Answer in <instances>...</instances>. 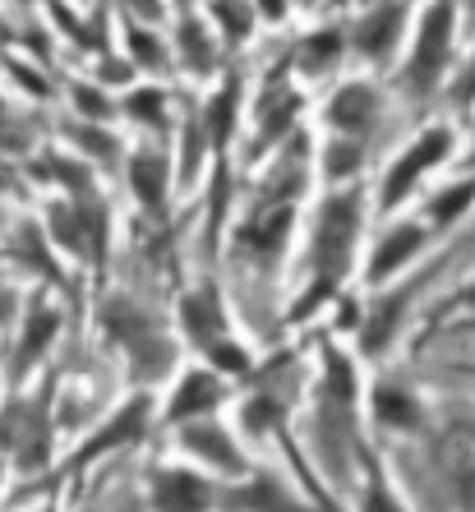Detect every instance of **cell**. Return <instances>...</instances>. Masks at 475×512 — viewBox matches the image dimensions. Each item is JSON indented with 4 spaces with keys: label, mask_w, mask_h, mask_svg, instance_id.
Masks as SVG:
<instances>
[{
    "label": "cell",
    "mask_w": 475,
    "mask_h": 512,
    "mask_svg": "<svg viewBox=\"0 0 475 512\" xmlns=\"http://www.w3.org/2000/svg\"><path fill=\"white\" fill-rule=\"evenodd\" d=\"M213 503V489L190 471H167L157 480V508L162 512H203Z\"/></svg>",
    "instance_id": "cell-4"
},
{
    "label": "cell",
    "mask_w": 475,
    "mask_h": 512,
    "mask_svg": "<svg viewBox=\"0 0 475 512\" xmlns=\"http://www.w3.org/2000/svg\"><path fill=\"white\" fill-rule=\"evenodd\" d=\"M0 42H5V24H0Z\"/></svg>",
    "instance_id": "cell-31"
},
{
    "label": "cell",
    "mask_w": 475,
    "mask_h": 512,
    "mask_svg": "<svg viewBox=\"0 0 475 512\" xmlns=\"http://www.w3.org/2000/svg\"><path fill=\"white\" fill-rule=\"evenodd\" d=\"M466 300H475V286H471V291H466Z\"/></svg>",
    "instance_id": "cell-30"
},
{
    "label": "cell",
    "mask_w": 475,
    "mask_h": 512,
    "mask_svg": "<svg viewBox=\"0 0 475 512\" xmlns=\"http://www.w3.org/2000/svg\"><path fill=\"white\" fill-rule=\"evenodd\" d=\"M443 466L452 485L462 489V499L475 503V429H452L443 439Z\"/></svg>",
    "instance_id": "cell-5"
},
{
    "label": "cell",
    "mask_w": 475,
    "mask_h": 512,
    "mask_svg": "<svg viewBox=\"0 0 475 512\" xmlns=\"http://www.w3.org/2000/svg\"><path fill=\"white\" fill-rule=\"evenodd\" d=\"M74 102H79V107H84V116H111V107H107V97L102 93H93V88H79V93H74Z\"/></svg>",
    "instance_id": "cell-25"
},
{
    "label": "cell",
    "mask_w": 475,
    "mask_h": 512,
    "mask_svg": "<svg viewBox=\"0 0 475 512\" xmlns=\"http://www.w3.org/2000/svg\"><path fill=\"white\" fill-rule=\"evenodd\" d=\"M185 443H190L199 457H208L213 466H222V471H240V453L231 448V439H226L217 425H194V429H185Z\"/></svg>",
    "instance_id": "cell-12"
},
{
    "label": "cell",
    "mask_w": 475,
    "mask_h": 512,
    "mask_svg": "<svg viewBox=\"0 0 475 512\" xmlns=\"http://www.w3.org/2000/svg\"><path fill=\"white\" fill-rule=\"evenodd\" d=\"M213 14L222 19V28L231 37H245V33H250V5H245V0H217Z\"/></svg>",
    "instance_id": "cell-20"
},
{
    "label": "cell",
    "mask_w": 475,
    "mask_h": 512,
    "mask_svg": "<svg viewBox=\"0 0 475 512\" xmlns=\"http://www.w3.org/2000/svg\"><path fill=\"white\" fill-rule=\"evenodd\" d=\"M397 28H402V5H383L379 14H369L365 24L356 28V47L365 51V56H388Z\"/></svg>",
    "instance_id": "cell-8"
},
{
    "label": "cell",
    "mask_w": 475,
    "mask_h": 512,
    "mask_svg": "<svg viewBox=\"0 0 475 512\" xmlns=\"http://www.w3.org/2000/svg\"><path fill=\"white\" fill-rule=\"evenodd\" d=\"M10 310H14V296H10V291H5V286H0V323L10 319Z\"/></svg>",
    "instance_id": "cell-29"
},
{
    "label": "cell",
    "mask_w": 475,
    "mask_h": 512,
    "mask_svg": "<svg viewBox=\"0 0 475 512\" xmlns=\"http://www.w3.org/2000/svg\"><path fill=\"white\" fill-rule=\"evenodd\" d=\"M143 425H148V397H134V402L125 406V411H120L107 429H102V434H93V443L84 448V457L111 453V448H120V443H134L143 434Z\"/></svg>",
    "instance_id": "cell-6"
},
{
    "label": "cell",
    "mask_w": 475,
    "mask_h": 512,
    "mask_svg": "<svg viewBox=\"0 0 475 512\" xmlns=\"http://www.w3.org/2000/svg\"><path fill=\"white\" fill-rule=\"evenodd\" d=\"M203 120H208V139H213V143H226L231 125H236V84H226L222 93H217L213 102H208Z\"/></svg>",
    "instance_id": "cell-15"
},
{
    "label": "cell",
    "mask_w": 475,
    "mask_h": 512,
    "mask_svg": "<svg viewBox=\"0 0 475 512\" xmlns=\"http://www.w3.org/2000/svg\"><path fill=\"white\" fill-rule=\"evenodd\" d=\"M356 222H360V194H337V199L323 203V222L319 236H314V259L323 268V282H337V273H342L351 240H356Z\"/></svg>",
    "instance_id": "cell-1"
},
{
    "label": "cell",
    "mask_w": 475,
    "mask_h": 512,
    "mask_svg": "<svg viewBox=\"0 0 475 512\" xmlns=\"http://www.w3.org/2000/svg\"><path fill=\"white\" fill-rule=\"evenodd\" d=\"M471 14H475V0H471Z\"/></svg>",
    "instance_id": "cell-32"
},
{
    "label": "cell",
    "mask_w": 475,
    "mask_h": 512,
    "mask_svg": "<svg viewBox=\"0 0 475 512\" xmlns=\"http://www.w3.org/2000/svg\"><path fill=\"white\" fill-rule=\"evenodd\" d=\"M56 328H60V314L47 310V305H33V319H28V328H24V342H19V351H14V370H28V365L51 346Z\"/></svg>",
    "instance_id": "cell-7"
},
{
    "label": "cell",
    "mask_w": 475,
    "mask_h": 512,
    "mask_svg": "<svg viewBox=\"0 0 475 512\" xmlns=\"http://www.w3.org/2000/svg\"><path fill=\"white\" fill-rule=\"evenodd\" d=\"M185 328H190L194 342H203L208 351L222 342V310H217L213 291H199V296L185 300Z\"/></svg>",
    "instance_id": "cell-9"
},
{
    "label": "cell",
    "mask_w": 475,
    "mask_h": 512,
    "mask_svg": "<svg viewBox=\"0 0 475 512\" xmlns=\"http://www.w3.org/2000/svg\"><path fill=\"white\" fill-rule=\"evenodd\" d=\"M328 116H333V125H342V130H360V125H369V116H374V93H369L365 84L342 88V93L333 97Z\"/></svg>",
    "instance_id": "cell-14"
},
{
    "label": "cell",
    "mask_w": 475,
    "mask_h": 512,
    "mask_svg": "<svg viewBox=\"0 0 475 512\" xmlns=\"http://www.w3.org/2000/svg\"><path fill=\"white\" fill-rule=\"evenodd\" d=\"M125 111L139 116L143 125H162V93H157V88H143V93H134L130 102H125Z\"/></svg>",
    "instance_id": "cell-22"
},
{
    "label": "cell",
    "mask_w": 475,
    "mask_h": 512,
    "mask_svg": "<svg viewBox=\"0 0 475 512\" xmlns=\"http://www.w3.org/2000/svg\"><path fill=\"white\" fill-rule=\"evenodd\" d=\"M194 167H199V125H190V134H185V171H180V176L190 180Z\"/></svg>",
    "instance_id": "cell-26"
},
{
    "label": "cell",
    "mask_w": 475,
    "mask_h": 512,
    "mask_svg": "<svg viewBox=\"0 0 475 512\" xmlns=\"http://www.w3.org/2000/svg\"><path fill=\"white\" fill-rule=\"evenodd\" d=\"M130 180H134V194H139L148 208H157L162 194H167V157L162 153H139L130 162Z\"/></svg>",
    "instance_id": "cell-11"
},
{
    "label": "cell",
    "mask_w": 475,
    "mask_h": 512,
    "mask_svg": "<svg viewBox=\"0 0 475 512\" xmlns=\"http://www.w3.org/2000/svg\"><path fill=\"white\" fill-rule=\"evenodd\" d=\"M259 10L268 14V19H282V14H286V0H259Z\"/></svg>",
    "instance_id": "cell-28"
},
{
    "label": "cell",
    "mask_w": 475,
    "mask_h": 512,
    "mask_svg": "<svg viewBox=\"0 0 475 512\" xmlns=\"http://www.w3.org/2000/svg\"><path fill=\"white\" fill-rule=\"evenodd\" d=\"M420 240H425V231H420V227H397V231H392V236L379 245V254H374V268H369V277H388L392 268H402V263L420 250Z\"/></svg>",
    "instance_id": "cell-13"
},
{
    "label": "cell",
    "mask_w": 475,
    "mask_h": 512,
    "mask_svg": "<svg viewBox=\"0 0 475 512\" xmlns=\"http://www.w3.org/2000/svg\"><path fill=\"white\" fill-rule=\"evenodd\" d=\"M471 199H475V185H457V190H448L443 199H434V222H439V227H448L452 217L462 213Z\"/></svg>",
    "instance_id": "cell-21"
},
{
    "label": "cell",
    "mask_w": 475,
    "mask_h": 512,
    "mask_svg": "<svg viewBox=\"0 0 475 512\" xmlns=\"http://www.w3.org/2000/svg\"><path fill=\"white\" fill-rule=\"evenodd\" d=\"M374 402H379V420L383 425H416V402H411V397L402 393V388H379V397H374Z\"/></svg>",
    "instance_id": "cell-16"
},
{
    "label": "cell",
    "mask_w": 475,
    "mask_h": 512,
    "mask_svg": "<svg viewBox=\"0 0 475 512\" xmlns=\"http://www.w3.org/2000/svg\"><path fill=\"white\" fill-rule=\"evenodd\" d=\"M282 240H286V213H268L263 222H254V227L245 231V245H254L259 254H273Z\"/></svg>",
    "instance_id": "cell-18"
},
{
    "label": "cell",
    "mask_w": 475,
    "mask_h": 512,
    "mask_svg": "<svg viewBox=\"0 0 475 512\" xmlns=\"http://www.w3.org/2000/svg\"><path fill=\"white\" fill-rule=\"evenodd\" d=\"M448 42H452V5L448 0H439V5L425 14V24H420L416 60H411V88H416V93H425V88L434 84V74L443 70Z\"/></svg>",
    "instance_id": "cell-2"
},
{
    "label": "cell",
    "mask_w": 475,
    "mask_h": 512,
    "mask_svg": "<svg viewBox=\"0 0 475 512\" xmlns=\"http://www.w3.org/2000/svg\"><path fill=\"white\" fill-rule=\"evenodd\" d=\"M337 47H342V37H337V33H314L305 42V51H300V65H305L309 74L328 70V65H333V56H337Z\"/></svg>",
    "instance_id": "cell-19"
},
{
    "label": "cell",
    "mask_w": 475,
    "mask_h": 512,
    "mask_svg": "<svg viewBox=\"0 0 475 512\" xmlns=\"http://www.w3.org/2000/svg\"><path fill=\"white\" fill-rule=\"evenodd\" d=\"M180 51H185V60H190L194 70L213 65V42H208L203 24H194V19H185V28H180Z\"/></svg>",
    "instance_id": "cell-17"
},
{
    "label": "cell",
    "mask_w": 475,
    "mask_h": 512,
    "mask_svg": "<svg viewBox=\"0 0 475 512\" xmlns=\"http://www.w3.org/2000/svg\"><path fill=\"white\" fill-rule=\"evenodd\" d=\"M365 512H402V508H397L383 489H374V494H369V503H365Z\"/></svg>",
    "instance_id": "cell-27"
},
{
    "label": "cell",
    "mask_w": 475,
    "mask_h": 512,
    "mask_svg": "<svg viewBox=\"0 0 475 512\" xmlns=\"http://www.w3.org/2000/svg\"><path fill=\"white\" fill-rule=\"evenodd\" d=\"M360 167V148L356 143H333V153H328V171L333 176H346V171Z\"/></svg>",
    "instance_id": "cell-23"
},
{
    "label": "cell",
    "mask_w": 475,
    "mask_h": 512,
    "mask_svg": "<svg viewBox=\"0 0 475 512\" xmlns=\"http://www.w3.org/2000/svg\"><path fill=\"white\" fill-rule=\"evenodd\" d=\"M130 56L143 60V65H157V60H162V47L153 42V33H139V28H134L130 33Z\"/></svg>",
    "instance_id": "cell-24"
},
{
    "label": "cell",
    "mask_w": 475,
    "mask_h": 512,
    "mask_svg": "<svg viewBox=\"0 0 475 512\" xmlns=\"http://www.w3.org/2000/svg\"><path fill=\"white\" fill-rule=\"evenodd\" d=\"M448 143H452V134L448 130H429V134H420L416 139V148L397 162V167L388 171V185H383V203H397L406 190H411V180L420 176L425 167H434V162H443V153H448Z\"/></svg>",
    "instance_id": "cell-3"
},
{
    "label": "cell",
    "mask_w": 475,
    "mask_h": 512,
    "mask_svg": "<svg viewBox=\"0 0 475 512\" xmlns=\"http://www.w3.org/2000/svg\"><path fill=\"white\" fill-rule=\"evenodd\" d=\"M217 397H222V383H217L213 374H190V379L180 383L176 402H171V420H190V416H199V411L217 406Z\"/></svg>",
    "instance_id": "cell-10"
}]
</instances>
